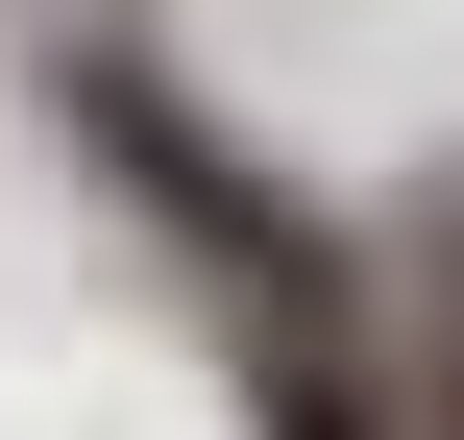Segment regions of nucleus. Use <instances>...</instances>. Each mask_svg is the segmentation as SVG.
Returning <instances> with one entry per match:
<instances>
[{"label":"nucleus","mask_w":464,"mask_h":440,"mask_svg":"<svg viewBox=\"0 0 464 440\" xmlns=\"http://www.w3.org/2000/svg\"><path fill=\"white\" fill-rule=\"evenodd\" d=\"M440 343H464V269H440Z\"/></svg>","instance_id":"nucleus-1"}]
</instances>
